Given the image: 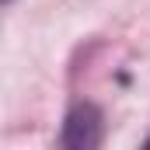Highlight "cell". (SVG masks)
<instances>
[{
    "label": "cell",
    "instance_id": "6da1fadb",
    "mask_svg": "<svg viewBox=\"0 0 150 150\" xmlns=\"http://www.w3.org/2000/svg\"><path fill=\"white\" fill-rule=\"evenodd\" d=\"M105 136V119L94 105H77L63 122V150H98Z\"/></svg>",
    "mask_w": 150,
    "mask_h": 150
},
{
    "label": "cell",
    "instance_id": "7a4b0ae2",
    "mask_svg": "<svg viewBox=\"0 0 150 150\" xmlns=\"http://www.w3.org/2000/svg\"><path fill=\"white\" fill-rule=\"evenodd\" d=\"M143 150H150V140H147V143H143Z\"/></svg>",
    "mask_w": 150,
    "mask_h": 150
}]
</instances>
